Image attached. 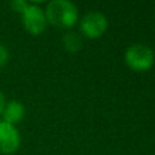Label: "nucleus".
Returning a JSON list of instances; mask_svg holds the SVG:
<instances>
[{"instance_id":"nucleus-10","label":"nucleus","mask_w":155,"mask_h":155,"mask_svg":"<svg viewBox=\"0 0 155 155\" xmlns=\"http://www.w3.org/2000/svg\"><path fill=\"white\" fill-rule=\"evenodd\" d=\"M5 104H7V102H5V95L0 91V116L3 114V110H4Z\"/></svg>"},{"instance_id":"nucleus-1","label":"nucleus","mask_w":155,"mask_h":155,"mask_svg":"<svg viewBox=\"0 0 155 155\" xmlns=\"http://www.w3.org/2000/svg\"><path fill=\"white\" fill-rule=\"evenodd\" d=\"M45 16L52 26L71 29L79 19V11L76 5L68 0H52L46 5Z\"/></svg>"},{"instance_id":"nucleus-8","label":"nucleus","mask_w":155,"mask_h":155,"mask_svg":"<svg viewBox=\"0 0 155 155\" xmlns=\"http://www.w3.org/2000/svg\"><path fill=\"white\" fill-rule=\"evenodd\" d=\"M27 4H29V3H27V2H23V0H14V2L10 3L11 8H12L15 12H19V14L23 12L25 8L27 7Z\"/></svg>"},{"instance_id":"nucleus-5","label":"nucleus","mask_w":155,"mask_h":155,"mask_svg":"<svg viewBox=\"0 0 155 155\" xmlns=\"http://www.w3.org/2000/svg\"><path fill=\"white\" fill-rule=\"evenodd\" d=\"M21 147V134L15 125L0 121V154H15Z\"/></svg>"},{"instance_id":"nucleus-7","label":"nucleus","mask_w":155,"mask_h":155,"mask_svg":"<svg viewBox=\"0 0 155 155\" xmlns=\"http://www.w3.org/2000/svg\"><path fill=\"white\" fill-rule=\"evenodd\" d=\"M63 45H64L65 51L70 52V53H78V52L82 49L83 42L78 33L68 31V33H65L64 37H63Z\"/></svg>"},{"instance_id":"nucleus-6","label":"nucleus","mask_w":155,"mask_h":155,"mask_svg":"<svg viewBox=\"0 0 155 155\" xmlns=\"http://www.w3.org/2000/svg\"><path fill=\"white\" fill-rule=\"evenodd\" d=\"M25 106L19 101H10L5 104L4 110H3V121L11 125H16L19 124L25 117Z\"/></svg>"},{"instance_id":"nucleus-9","label":"nucleus","mask_w":155,"mask_h":155,"mask_svg":"<svg viewBox=\"0 0 155 155\" xmlns=\"http://www.w3.org/2000/svg\"><path fill=\"white\" fill-rule=\"evenodd\" d=\"M10 60V52L4 45L0 44V68H3Z\"/></svg>"},{"instance_id":"nucleus-2","label":"nucleus","mask_w":155,"mask_h":155,"mask_svg":"<svg viewBox=\"0 0 155 155\" xmlns=\"http://www.w3.org/2000/svg\"><path fill=\"white\" fill-rule=\"evenodd\" d=\"M125 64L135 72L148 71L155 63V53L151 48L143 44H134L125 51Z\"/></svg>"},{"instance_id":"nucleus-3","label":"nucleus","mask_w":155,"mask_h":155,"mask_svg":"<svg viewBox=\"0 0 155 155\" xmlns=\"http://www.w3.org/2000/svg\"><path fill=\"white\" fill-rule=\"evenodd\" d=\"M22 15V25L25 30L31 35H41L48 26L45 11L37 4H27Z\"/></svg>"},{"instance_id":"nucleus-4","label":"nucleus","mask_w":155,"mask_h":155,"mask_svg":"<svg viewBox=\"0 0 155 155\" xmlns=\"http://www.w3.org/2000/svg\"><path fill=\"white\" fill-rule=\"evenodd\" d=\"M80 33L84 37L94 40L104 35L107 30V19L104 14L98 11L87 12L80 21Z\"/></svg>"}]
</instances>
